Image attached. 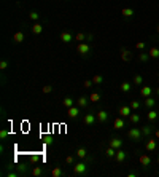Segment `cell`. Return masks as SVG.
<instances>
[{
  "label": "cell",
  "instance_id": "24",
  "mask_svg": "<svg viewBox=\"0 0 159 177\" xmlns=\"http://www.w3.org/2000/svg\"><path fill=\"white\" fill-rule=\"evenodd\" d=\"M24 34H22V32H16V34H14L13 35V40H14V43H22V42H24Z\"/></svg>",
  "mask_w": 159,
  "mask_h": 177
},
{
  "label": "cell",
  "instance_id": "23",
  "mask_svg": "<svg viewBox=\"0 0 159 177\" xmlns=\"http://www.w3.org/2000/svg\"><path fill=\"white\" fill-rule=\"evenodd\" d=\"M76 156H78L80 160H84L88 156V152H86V148L84 147H80L78 150H76Z\"/></svg>",
  "mask_w": 159,
  "mask_h": 177
},
{
  "label": "cell",
  "instance_id": "37",
  "mask_svg": "<svg viewBox=\"0 0 159 177\" xmlns=\"http://www.w3.org/2000/svg\"><path fill=\"white\" fill-rule=\"evenodd\" d=\"M51 91H53V86L51 85H45L43 88H41V93H43V94H49Z\"/></svg>",
  "mask_w": 159,
  "mask_h": 177
},
{
  "label": "cell",
  "instance_id": "26",
  "mask_svg": "<svg viewBox=\"0 0 159 177\" xmlns=\"http://www.w3.org/2000/svg\"><path fill=\"white\" fill-rule=\"evenodd\" d=\"M100 99H102V96H100V93H97V91L91 93V96H89V101L91 102H99Z\"/></svg>",
  "mask_w": 159,
  "mask_h": 177
},
{
  "label": "cell",
  "instance_id": "5",
  "mask_svg": "<svg viewBox=\"0 0 159 177\" xmlns=\"http://www.w3.org/2000/svg\"><path fill=\"white\" fill-rule=\"evenodd\" d=\"M121 59L124 62H130L132 61V51H129L127 48H121Z\"/></svg>",
  "mask_w": 159,
  "mask_h": 177
},
{
  "label": "cell",
  "instance_id": "25",
  "mask_svg": "<svg viewBox=\"0 0 159 177\" xmlns=\"http://www.w3.org/2000/svg\"><path fill=\"white\" fill-rule=\"evenodd\" d=\"M32 32L35 34V35L41 34V32H43V26H41V24H38V22H35V24L32 26Z\"/></svg>",
  "mask_w": 159,
  "mask_h": 177
},
{
  "label": "cell",
  "instance_id": "48",
  "mask_svg": "<svg viewBox=\"0 0 159 177\" xmlns=\"http://www.w3.org/2000/svg\"><path fill=\"white\" fill-rule=\"evenodd\" d=\"M154 91H156V94L159 96V88H154Z\"/></svg>",
  "mask_w": 159,
  "mask_h": 177
},
{
  "label": "cell",
  "instance_id": "13",
  "mask_svg": "<svg viewBox=\"0 0 159 177\" xmlns=\"http://www.w3.org/2000/svg\"><path fill=\"white\" fill-rule=\"evenodd\" d=\"M61 40L64 43H70L73 40V35L70 32H67V30H64V32H61Z\"/></svg>",
  "mask_w": 159,
  "mask_h": 177
},
{
  "label": "cell",
  "instance_id": "30",
  "mask_svg": "<svg viewBox=\"0 0 159 177\" xmlns=\"http://www.w3.org/2000/svg\"><path fill=\"white\" fill-rule=\"evenodd\" d=\"M64 172H62V169H61V166H56V168H53V171H51V176L53 177H61Z\"/></svg>",
  "mask_w": 159,
  "mask_h": 177
},
{
  "label": "cell",
  "instance_id": "1",
  "mask_svg": "<svg viewBox=\"0 0 159 177\" xmlns=\"http://www.w3.org/2000/svg\"><path fill=\"white\" fill-rule=\"evenodd\" d=\"M127 137H129L130 140H134V142H140V139L143 137L142 129H138V128H130L129 131H127Z\"/></svg>",
  "mask_w": 159,
  "mask_h": 177
},
{
  "label": "cell",
  "instance_id": "50",
  "mask_svg": "<svg viewBox=\"0 0 159 177\" xmlns=\"http://www.w3.org/2000/svg\"><path fill=\"white\" fill-rule=\"evenodd\" d=\"M158 164H159V158H158Z\"/></svg>",
  "mask_w": 159,
  "mask_h": 177
},
{
  "label": "cell",
  "instance_id": "42",
  "mask_svg": "<svg viewBox=\"0 0 159 177\" xmlns=\"http://www.w3.org/2000/svg\"><path fill=\"white\" fill-rule=\"evenodd\" d=\"M6 136H8V131H5V129H2V131H0V139H5Z\"/></svg>",
  "mask_w": 159,
  "mask_h": 177
},
{
  "label": "cell",
  "instance_id": "36",
  "mask_svg": "<svg viewBox=\"0 0 159 177\" xmlns=\"http://www.w3.org/2000/svg\"><path fill=\"white\" fill-rule=\"evenodd\" d=\"M32 174L35 176V177H38V176H41V174H43V169H41L40 166H35V168L32 169Z\"/></svg>",
  "mask_w": 159,
  "mask_h": 177
},
{
  "label": "cell",
  "instance_id": "43",
  "mask_svg": "<svg viewBox=\"0 0 159 177\" xmlns=\"http://www.w3.org/2000/svg\"><path fill=\"white\" fill-rule=\"evenodd\" d=\"M65 163H67V164H72V163H73V156L68 155L67 158H65Z\"/></svg>",
  "mask_w": 159,
  "mask_h": 177
},
{
  "label": "cell",
  "instance_id": "45",
  "mask_svg": "<svg viewBox=\"0 0 159 177\" xmlns=\"http://www.w3.org/2000/svg\"><path fill=\"white\" fill-rule=\"evenodd\" d=\"M86 40H88V42H92V40H94V35H92V34H88V35H86Z\"/></svg>",
  "mask_w": 159,
  "mask_h": 177
},
{
  "label": "cell",
  "instance_id": "47",
  "mask_svg": "<svg viewBox=\"0 0 159 177\" xmlns=\"http://www.w3.org/2000/svg\"><path fill=\"white\" fill-rule=\"evenodd\" d=\"M154 137H156V139H159V128L154 129Z\"/></svg>",
  "mask_w": 159,
  "mask_h": 177
},
{
  "label": "cell",
  "instance_id": "41",
  "mask_svg": "<svg viewBox=\"0 0 159 177\" xmlns=\"http://www.w3.org/2000/svg\"><path fill=\"white\" fill-rule=\"evenodd\" d=\"M6 67H8V62H6L5 59H3V61H0V69H2V70H5Z\"/></svg>",
  "mask_w": 159,
  "mask_h": 177
},
{
  "label": "cell",
  "instance_id": "28",
  "mask_svg": "<svg viewBox=\"0 0 159 177\" xmlns=\"http://www.w3.org/2000/svg\"><path fill=\"white\" fill-rule=\"evenodd\" d=\"M115 155H116V148L108 147L105 150V156H107V158H115Z\"/></svg>",
  "mask_w": 159,
  "mask_h": 177
},
{
  "label": "cell",
  "instance_id": "14",
  "mask_svg": "<svg viewBox=\"0 0 159 177\" xmlns=\"http://www.w3.org/2000/svg\"><path fill=\"white\" fill-rule=\"evenodd\" d=\"M143 105H145L146 109H153L154 105H156V99H153L151 96L145 97V101H143Z\"/></svg>",
  "mask_w": 159,
  "mask_h": 177
},
{
  "label": "cell",
  "instance_id": "2",
  "mask_svg": "<svg viewBox=\"0 0 159 177\" xmlns=\"http://www.w3.org/2000/svg\"><path fill=\"white\" fill-rule=\"evenodd\" d=\"M86 172H88V166H86V163L80 161V163H75V164H73V174L81 176V174H86Z\"/></svg>",
  "mask_w": 159,
  "mask_h": 177
},
{
  "label": "cell",
  "instance_id": "11",
  "mask_svg": "<svg viewBox=\"0 0 159 177\" xmlns=\"http://www.w3.org/2000/svg\"><path fill=\"white\" fill-rule=\"evenodd\" d=\"M126 158H127V153L124 150H121V148H118V150H116V155H115V160L118 161V163H123Z\"/></svg>",
  "mask_w": 159,
  "mask_h": 177
},
{
  "label": "cell",
  "instance_id": "38",
  "mask_svg": "<svg viewBox=\"0 0 159 177\" xmlns=\"http://www.w3.org/2000/svg\"><path fill=\"white\" fill-rule=\"evenodd\" d=\"M29 18L32 19V21H37V19L40 18V14H38L37 11H30V13H29Z\"/></svg>",
  "mask_w": 159,
  "mask_h": 177
},
{
  "label": "cell",
  "instance_id": "12",
  "mask_svg": "<svg viewBox=\"0 0 159 177\" xmlns=\"http://www.w3.org/2000/svg\"><path fill=\"white\" fill-rule=\"evenodd\" d=\"M140 129H142V134L145 136V137H150V136L154 132V128L150 126V124H145V126H142Z\"/></svg>",
  "mask_w": 159,
  "mask_h": 177
},
{
  "label": "cell",
  "instance_id": "19",
  "mask_svg": "<svg viewBox=\"0 0 159 177\" xmlns=\"http://www.w3.org/2000/svg\"><path fill=\"white\" fill-rule=\"evenodd\" d=\"M119 89H121L123 93H129L130 89H132V85H130L129 81H123V83L119 85Z\"/></svg>",
  "mask_w": 159,
  "mask_h": 177
},
{
  "label": "cell",
  "instance_id": "35",
  "mask_svg": "<svg viewBox=\"0 0 159 177\" xmlns=\"http://www.w3.org/2000/svg\"><path fill=\"white\" fill-rule=\"evenodd\" d=\"M102 81H103L102 75H94V77H92V83H94V85H100Z\"/></svg>",
  "mask_w": 159,
  "mask_h": 177
},
{
  "label": "cell",
  "instance_id": "20",
  "mask_svg": "<svg viewBox=\"0 0 159 177\" xmlns=\"http://www.w3.org/2000/svg\"><path fill=\"white\" fill-rule=\"evenodd\" d=\"M73 104H75V101H73V99H72L70 96L64 97V101H62V105H64V107H67V109H70V107H73Z\"/></svg>",
  "mask_w": 159,
  "mask_h": 177
},
{
  "label": "cell",
  "instance_id": "6",
  "mask_svg": "<svg viewBox=\"0 0 159 177\" xmlns=\"http://www.w3.org/2000/svg\"><path fill=\"white\" fill-rule=\"evenodd\" d=\"M138 161H140L142 168H148L151 164V158H150V155H146V153H143V155L138 156Z\"/></svg>",
  "mask_w": 159,
  "mask_h": 177
},
{
  "label": "cell",
  "instance_id": "17",
  "mask_svg": "<svg viewBox=\"0 0 159 177\" xmlns=\"http://www.w3.org/2000/svg\"><path fill=\"white\" fill-rule=\"evenodd\" d=\"M148 54H150L151 59H159V48L158 46H151L148 50Z\"/></svg>",
  "mask_w": 159,
  "mask_h": 177
},
{
  "label": "cell",
  "instance_id": "49",
  "mask_svg": "<svg viewBox=\"0 0 159 177\" xmlns=\"http://www.w3.org/2000/svg\"><path fill=\"white\" fill-rule=\"evenodd\" d=\"M156 30H158V34H159V26H158V29H156Z\"/></svg>",
  "mask_w": 159,
  "mask_h": 177
},
{
  "label": "cell",
  "instance_id": "21",
  "mask_svg": "<svg viewBox=\"0 0 159 177\" xmlns=\"http://www.w3.org/2000/svg\"><path fill=\"white\" fill-rule=\"evenodd\" d=\"M158 115H159V112L158 110H153V109H150V112L146 113V118H148L150 121H154L158 118Z\"/></svg>",
  "mask_w": 159,
  "mask_h": 177
},
{
  "label": "cell",
  "instance_id": "32",
  "mask_svg": "<svg viewBox=\"0 0 159 177\" xmlns=\"http://www.w3.org/2000/svg\"><path fill=\"white\" fill-rule=\"evenodd\" d=\"M132 81H134V85H137V86H140L142 83H143V77L142 75H134V78H132Z\"/></svg>",
  "mask_w": 159,
  "mask_h": 177
},
{
  "label": "cell",
  "instance_id": "18",
  "mask_svg": "<svg viewBox=\"0 0 159 177\" xmlns=\"http://www.w3.org/2000/svg\"><path fill=\"white\" fill-rule=\"evenodd\" d=\"M145 147H146V150H148V152H154V150H156V139H151V137H150Z\"/></svg>",
  "mask_w": 159,
  "mask_h": 177
},
{
  "label": "cell",
  "instance_id": "10",
  "mask_svg": "<svg viewBox=\"0 0 159 177\" xmlns=\"http://www.w3.org/2000/svg\"><path fill=\"white\" fill-rule=\"evenodd\" d=\"M78 115H80V107H78V105H76V107L73 105V107L67 109V117L68 118H76Z\"/></svg>",
  "mask_w": 159,
  "mask_h": 177
},
{
  "label": "cell",
  "instance_id": "39",
  "mask_svg": "<svg viewBox=\"0 0 159 177\" xmlns=\"http://www.w3.org/2000/svg\"><path fill=\"white\" fill-rule=\"evenodd\" d=\"M92 85H94V83H92V80H84V83H83V86H84L86 89H91Z\"/></svg>",
  "mask_w": 159,
  "mask_h": 177
},
{
  "label": "cell",
  "instance_id": "46",
  "mask_svg": "<svg viewBox=\"0 0 159 177\" xmlns=\"http://www.w3.org/2000/svg\"><path fill=\"white\" fill-rule=\"evenodd\" d=\"M19 176V172H10L8 174V177H18Z\"/></svg>",
  "mask_w": 159,
  "mask_h": 177
},
{
  "label": "cell",
  "instance_id": "8",
  "mask_svg": "<svg viewBox=\"0 0 159 177\" xmlns=\"http://www.w3.org/2000/svg\"><path fill=\"white\" fill-rule=\"evenodd\" d=\"M96 117H97V121H99V123H107V120H108V112H107V110H99V112L96 113Z\"/></svg>",
  "mask_w": 159,
  "mask_h": 177
},
{
  "label": "cell",
  "instance_id": "16",
  "mask_svg": "<svg viewBox=\"0 0 159 177\" xmlns=\"http://www.w3.org/2000/svg\"><path fill=\"white\" fill-rule=\"evenodd\" d=\"M154 89L153 88H150V86H142V89H140V94H142V97H148L153 94Z\"/></svg>",
  "mask_w": 159,
  "mask_h": 177
},
{
  "label": "cell",
  "instance_id": "29",
  "mask_svg": "<svg viewBox=\"0 0 159 177\" xmlns=\"http://www.w3.org/2000/svg\"><path fill=\"white\" fill-rule=\"evenodd\" d=\"M129 121L132 124H137L138 121H140V115L138 113H130V117H129Z\"/></svg>",
  "mask_w": 159,
  "mask_h": 177
},
{
  "label": "cell",
  "instance_id": "27",
  "mask_svg": "<svg viewBox=\"0 0 159 177\" xmlns=\"http://www.w3.org/2000/svg\"><path fill=\"white\" fill-rule=\"evenodd\" d=\"M138 59H140V62H148V61H150L148 51H142V53L138 54Z\"/></svg>",
  "mask_w": 159,
  "mask_h": 177
},
{
  "label": "cell",
  "instance_id": "31",
  "mask_svg": "<svg viewBox=\"0 0 159 177\" xmlns=\"http://www.w3.org/2000/svg\"><path fill=\"white\" fill-rule=\"evenodd\" d=\"M121 13H123V16H124V18H130V16H134V10H132V8H123V10H121Z\"/></svg>",
  "mask_w": 159,
  "mask_h": 177
},
{
  "label": "cell",
  "instance_id": "40",
  "mask_svg": "<svg viewBox=\"0 0 159 177\" xmlns=\"http://www.w3.org/2000/svg\"><path fill=\"white\" fill-rule=\"evenodd\" d=\"M135 48H137L138 51H143V50H145V43H143V42H137V43H135Z\"/></svg>",
  "mask_w": 159,
  "mask_h": 177
},
{
  "label": "cell",
  "instance_id": "3",
  "mask_svg": "<svg viewBox=\"0 0 159 177\" xmlns=\"http://www.w3.org/2000/svg\"><path fill=\"white\" fill-rule=\"evenodd\" d=\"M96 121H97V117H96L94 113H86L84 118H83V123L86 124V126H92Z\"/></svg>",
  "mask_w": 159,
  "mask_h": 177
},
{
  "label": "cell",
  "instance_id": "7",
  "mask_svg": "<svg viewBox=\"0 0 159 177\" xmlns=\"http://www.w3.org/2000/svg\"><path fill=\"white\" fill-rule=\"evenodd\" d=\"M130 113H132V109H130V105H121V107H119V115H121V117L129 118Z\"/></svg>",
  "mask_w": 159,
  "mask_h": 177
},
{
  "label": "cell",
  "instance_id": "15",
  "mask_svg": "<svg viewBox=\"0 0 159 177\" xmlns=\"http://www.w3.org/2000/svg\"><path fill=\"white\" fill-rule=\"evenodd\" d=\"M110 147H113V148H116V150H118V148L123 147V140L119 139V137H113V139L110 140Z\"/></svg>",
  "mask_w": 159,
  "mask_h": 177
},
{
  "label": "cell",
  "instance_id": "33",
  "mask_svg": "<svg viewBox=\"0 0 159 177\" xmlns=\"http://www.w3.org/2000/svg\"><path fill=\"white\" fill-rule=\"evenodd\" d=\"M75 40L78 42V43H83L84 40H86V35H84L83 32H80V34H76V35H75Z\"/></svg>",
  "mask_w": 159,
  "mask_h": 177
},
{
  "label": "cell",
  "instance_id": "9",
  "mask_svg": "<svg viewBox=\"0 0 159 177\" xmlns=\"http://www.w3.org/2000/svg\"><path fill=\"white\" fill-rule=\"evenodd\" d=\"M123 128H126V121L121 117H116L113 121V129H123Z\"/></svg>",
  "mask_w": 159,
  "mask_h": 177
},
{
  "label": "cell",
  "instance_id": "4",
  "mask_svg": "<svg viewBox=\"0 0 159 177\" xmlns=\"http://www.w3.org/2000/svg\"><path fill=\"white\" fill-rule=\"evenodd\" d=\"M76 51H78L81 56H86V54H89V51H91V46H89L88 43H78Z\"/></svg>",
  "mask_w": 159,
  "mask_h": 177
},
{
  "label": "cell",
  "instance_id": "22",
  "mask_svg": "<svg viewBox=\"0 0 159 177\" xmlns=\"http://www.w3.org/2000/svg\"><path fill=\"white\" fill-rule=\"evenodd\" d=\"M88 102H89V99L88 97H84V96H81V97H78V101H76V104H78V107L80 109H84L88 105Z\"/></svg>",
  "mask_w": 159,
  "mask_h": 177
},
{
  "label": "cell",
  "instance_id": "44",
  "mask_svg": "<svg viewBox=\"0 0 159 177\" xmlns=\"http://www.w3.org/2000/svg\"><path fill=\"white\" fill-rule=\"evenodd\" d=\"M24 171H26V166H24V164L18 166V172H19V174H21V172H24Z\"/></svg>",
  "mask_w": 159,
  "mask_h": 177
},
{
  "label": "cell",
  "instance_id": "34",
  "mask_svg": "<svg viewBox=\"0 0 159 177\" xmlns=\"http://www.w3.org/2000/svg\"><path fill=\"white\" fill-rule=\"evenodd\" d=\"M140 107H142V102H138L137 99L130 102V109H132V110H138V109H140Z\"/></svg>",
  "mask_w": 159,
  "mask_h": 177
}]
</instances>
